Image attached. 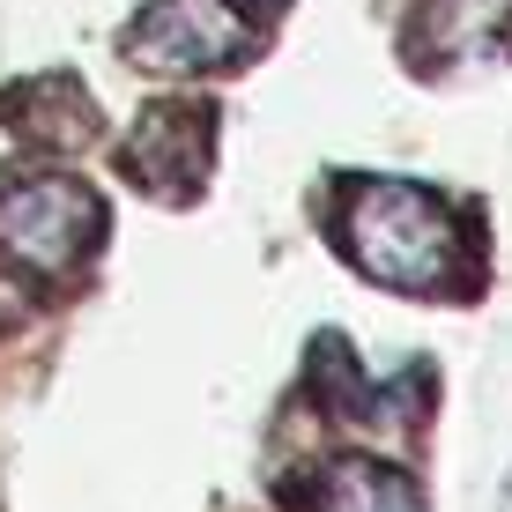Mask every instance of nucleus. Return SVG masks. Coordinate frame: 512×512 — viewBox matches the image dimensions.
Wrapping results in <instances>:
<instances>
[{"instance_id":"obj_1","label":"nucleus","mask_w":512,"mask_h":512,"mask_svg":"<svg viewBox=\"0 0 512 512\" xmlns=\"http://www.w3.org/2000/svg\"><path fill=\"white\" fill-rule=\"evenodd\" d=\"M342 245L386 290H446L461 268V223L438 193L401 179H357L342 208Z\"/></svg>"},{"instance_id":"obj_2","label":"nucleus","mask_w":512,"mask_h":512,"mask_svg":"<svg viewBox=\"0 0 512 512\" xmlns=\"http://www.w3.org/2000/svg\"><path fill=\"white\" fill-rule=\"evenodd\" d=\"M104 231V201L67 171H38L0 193V253L30 275H75Z\"/></svg>"},{"instance_id":"obj_3","label":"nucleus","mask_w":512,"mask_h":512,"mask_svg":"<svg viewBox=\"0 0 512 512\" xmlns=\"http://www.w3.org/2000/svg\"><path fill=\"white\" fill-rule=\"evenodd\" d=\"M127 60L141 75H223L245 60V23L231 0H149L127 30Z\"/></svg>"},{"instance_id":"obj_4","label":"nucleus","mask_w":512,"mask_h":512,"mask_svg":"<svg viewBox=\"0 0 512 512\" xmlns=\"http://www.w3.org/2000/svg\"><path fill=\"white\" fill-rule=\"evenodd\" d=\"M208 164H216V119L208 112H149L127 134V171L149 193H201Z\"/></svg>"},{"instance_id":"obj_5","label":"nucleus","mask_w":512,"mask_h":512,"mask_svg":"<svg viewBox=\"0 0 512 512\" xmlns=\"http://www.w3.org/2000/svg\"><path fill=\"white\" fill-rule=\"evenodd\" d=\"M512 38V0H431L423 8V52L438 60H483Z\"/></svg>"},{"instance_id":"obj_6","label":"nucleus","mask_w":512,"mask_h":512,"mask_svg":"<svg viewBox=\"0 0 512 512\" xmlns=\"http://www.w3.org/2000/svg\"><path fill=\"white\" fill-rule=\"evenodd\" d=\"M312 512H423V498L386 461H334L312 490Z\"/></svg>"},{"instance_id":"obj_7","label":"nucleus","mask_w":512,"mask_h":512,"mask_svg":"<svg viewBox=\"0 0 512 512\" xmlns=\"http://www.w3.org/2000/svg\"><path fill=\"white\" fill-rule=\"evenodd\" d=\"M253 8H275V0H253Z\"/></svg>"}]
</instances>
